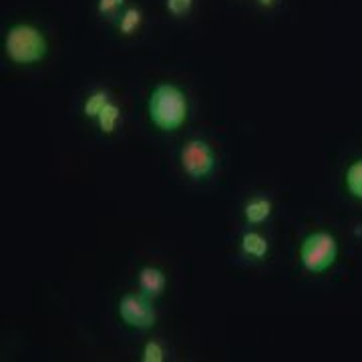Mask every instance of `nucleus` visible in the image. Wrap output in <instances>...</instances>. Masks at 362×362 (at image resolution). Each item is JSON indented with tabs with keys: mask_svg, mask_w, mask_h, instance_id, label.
<instances>
[{
	"mask_svg": "<svg viewBox=\"0 0 362 362\" xmlns=\"http://www.w3.org/2000/svg\"><path fill=\"white\" fill-rule=\"evenodd\" d=\"M147 109H149V119L153 121L157 129L177 131L187 121L189 105L185 93L180 87L163 83L151 90Z\"/></svg>",
	"mask_w": 362,
	"mask_h": 362,
	"instance_id": "obj_1",
	"label": "nucleus"
},
{
	"mask_svg": "<svg viewBox=\"0 0 362 362\" xmlns=\"http://www.w3.org/2000/svg\"><path fill=\"white\" fill-rule=\"evenodd\" d=\"M344 183H346V189L352 197L362 199V159L352 161L344 173Z\"/></svg>",
	"mask_w": 362,
	"mask_h": 362,
	"instance_id": "obj_9",
	"label": "nucleus"
},
{
	"mask_svg": "<svg viewBox=\"0 0 362 362\" xmlns=\"http://www.w3.org/2000/svg\"><path fill=\"white\" fill-rule=\"evenodd\" d=\"M338 258V242L332 233L314 232L300 246V262L304 270L320 274L334 266Z\"/></svg>",
	"mask_w": 362,
	"mask_h": 362,
	"instance_id": "obj_3",
	"label": "nucleus"
},
{
	"mask_svg": "<svg viewBox=\"0 0 362 362\" xmlns=\"http://www.w3.org/2000/svg\"><path fill=\"white\" fill-rule=\"evenodd\" d=\"M181 168L192 180H206L216 168V156L206 141L189 139L181 149Z\"/></svg>",
	"mask_w": 362,
	"mask_h": 362,
	"instance_id": "obj_4",
	"label": "nucleus"
},
{
	"mask_svg": "<svg viewBox=\"0 0 362 362\" xmlns=\"http://www.w3.org/2000/svg\"><path fill=\"white\" fill-rule=\"evenodd\" d=\"M274 2H276V0H259V4H262V6H272Z\"/></svg>",
	"mask_w": 362,
	"mask_h": 362,
	"instance_id": "obj_16",
	"label": "nucleus"
},
{
	"mask_svg": "<svg viewBox=\"0 0 362 362\" xmlns=\"http://www.w3.org/2000/svg\"><path fill=\"white\" fill-rule=\"evenodd\" d=\"M119 117H121V111H119V107L115 103H109L105 105L103 109H101V113L97 115V123H99V129L103 131V133H113L115 131L117 121H119Z\"/></svg>",
	"mask_w": 362,
	"mask_h": 362,
	"instance_id": "obj_10",
	"label": "nucleus"
},
{
	"mask_svg": "<svg viewBox=\"0 0 362 362\" xmlns=\"http://www.w3.org/2000/svg\"><path fill=\"white\" fill-rule=\"evenodd\" d=\"M4 51L18 65H35L47 54V39L35 26L16 25L6 35Z\"/></svg>",
	"mask_w": 362,
	"mask_h": 362,
	"instance_id": "obj_2",
	"label": "nucleus"
},
{
	"mask_svg": "<svg viewBox=\"0 0 362 362\" xmlns=\"http://www.w3.org/2000/svg\"><path fill=\"white\" fill-rule=\"evenodd\" d=\"M125 4V0H99V4H97V8H99V13L107 16V18H111V16H115L119 13V8Z\"/></svg>",
	"mask_w": 362,
	"mask_h": 362,
	"instance_id": "obj_14",
	"label": "nucleus"
},
{
	"mask_svg": "<svg viewBox=\"0 0 362 362\" xmlns=\"http://www.w3.org/2000/svg\"><path fill=\"white\" fill-rule=\"evenodd\" d=\"M107 103H109V95L105 90H95L85 101V115L90 117V119H97V115L101 113V109Z\"/></svg>",
	"mask_w": 362,
	"mask_h": 362,
	"instance_id": "obj_11",
	"label": "nucleus"
},
{
	"mask_svg": "<svg viewBox=\"0 0 362 362\" xmlns=\"http://www.w3.org/2000/svg\"><path fill=\"white\" fill-rule=\"evenodd\" d=\"M165 358L163 346L157 340H149L143 349V362H161Z\"/></svg>",
	"mask_w": 362,
	"mask_h": 362,
	"instance_id": "obj_13",
	"label": "nucleus"
},
{
	"mask_svg": "<svg viewBox=\"0 0 362 362\" xmlns=\"http://www.w3.org/2000/svg\"><path fill=\"white\" fill-rule=\"evenodd\" d=\"M272 214V202L266 199V197H256L252 202H247L246 207H244V218H246L247 223L252 226H258V223H264V221L270 218Z\"/></svg>",
	"mask_w": 362,
	"mask_h": 362,
	"instance_id": "obj_8",
	"label": "nucleus"
},
{
	"mask_svg": "<svg viewBox=\"0 0 362 362\" xmlns=\"http://www.w3.org/2000/svg\"><path fill=\"white\" fill-rule=\"evenodd\" d=\"M119 316L121 320L131 326L147 330L156 324V308L151 304V298L145 294H125L119 302Z\"/></svg>",
	"mask_w": 362,
	"mask_h": 362,
	"instance_id": "obj_5",
	"label": "nucleus"
},
{
	"mask_svg": "<svg viewBox=\"0 0 362 362\" xmlns=\"http://www.w3.org/2000/svg\"><path fill=\"white\" fill-rule=\"evenodd\" d=\"M270 252L268 240L258 232H246L242 235V254L247 258L264 259Z\"/></svg>",
	"mask_w": 362,
	"mask_h": 362,
	"instance_id": "obj_7",
	"label": "nucleus"
},
{
	"mask_svg": "<svg viewBox=\"0 0 362 362\" xmlns=\"http://www.w3.org/2000/svg\"><path fill=\"white\" fill-rule=\"evenodd\" d=\"M194 0H168V11L173 16H183V14L189 13Z\"/></svg>",
	"mask_w": 362,
	"mask_h": 362,
	"instance_id": "obj_15",
	"label": "nucleus"
},
{
	"mask_svg": "<svg viewBox=\"0 0 362 362\" xmlns=\"http://www.w3.org/2000/svg\"><path fill=\"white\" fill-rule=\"evenodd\" d=\"M141 25V11L137 8H127L123 16H121V23H119V30L123 35H131L137 26Z\"/></svg>",
	"mask_w": 362,
	"mask_h": 362,
	"instance_id": "obj_12",
	"label": "nucleus"
},
{
	"mask_svg": "<svg viewBox=\"0 0 362 362\" xmlns=\"http://www.w3.org/2000/svg\"><path fill=\"white\" fill-rule=\"evenodd\" d=\"M165 274L159 270V268H153V266H145L139 272V288L145 296L157 298L163 290H165Z\"/></svg>",
	"mask_w": 362,
	"mask_h": 362,
	"instance_id": "obj_6",
	"label": "nucleus"
}]
</instances>
